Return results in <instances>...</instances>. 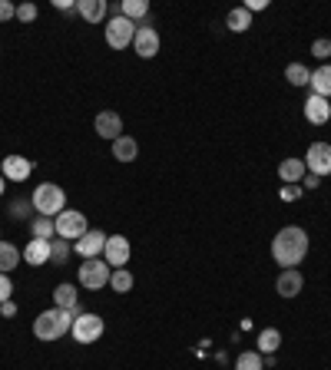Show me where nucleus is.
Returning <instances> with one entry per match:
<instances>
[{
  "label": "nucleus",
  "mask_w": 331,
  "mask_h": 370,
  "mask_svg": "<svg viewBox=\"0 0 331 370\" xmlns=\"http://www.w3.org/2000/svg\"><path fill=\"white\" fill-rule=\"evenodd\" d=\"M308 255V232L298 228V225H289L272 238V258L282 264V268H295L298 261Z\"/></svg>",
  "instance_id": "obj_1"
},
{
  "label": "nucleus",
  "mask_w": 331,
  "mask_h": 370,
  "mask_svg": "<svg viewBox=\"0 0 331 370\" xmlns=\"http://www.w3.org/2000/svg\"><path fill=\"white\" fill-rule=\"evenodd\" d=\"M73 311H63V308H50V311H43L37 314L33 321V337L37 341H60L70 328H73Z\"/></svg>",
  "instance_id": "obj_2"
},
{
  "label": "nucleus",
  "mask_w": 331,
  "mask_h": 370,
  "mask_svg": "<svg viewBox=\"0 0 331 370\" xmlns=\"http://www.w3.org/2000/svg\"><path fill=\"white\" fill-rule=\"evenodd\" d=\"M33 208L40 212V215H47V219H56L63 208H67V192L56 185V182H43V185H37L33 189Z\"/></svg>",
  "instance_id": "obj_3"
},
{
  "label": "nucleus",
  "mask_w": 331,
  "mask_h": 370,
  "mask_svg": "<svg viewBox=\"0 0 331 370\" xmlns=\"http://www.w3.org/2000/svg\"><path fill=\"white\" fill-rule=\"evenodd\" d=\"M110 274H113V268L103 258H86L80 264V285L86 291H99L110 285Z\"/></svg>",
  "instance_id": "obj_4"
},
{
  "label": "nucleus",
  "mask_w": 331,
  "mask_h": 370,
  "mask_svg": "<svg viewBox=\"0 0 331 370\" xmlns=\"http://www.w3.org/2000/svg\"><path fill=\"white\" fill-rule=\"evenodd\" d=\"M70 334H73V341H76V344L99 341V337H103V317L83 311V314L73 317V328H70Z\"/></svg>",
  "instance_id": "obj_5"
},
{
  "label": "nucleus",
  "mask_w": 331,
  "mask_h": 370,
  "mask_svg": "<svg viewBox=\"0 0 331 370\" xmlns=\"http://www.w3.org/2000/svg\"><path fill=\"white\" fill-rule=\"evenodd\" d=\"M54 221H56V235H60V238H73V242H76V238H83V235L90 232V228H86V215H83V212H73V208H63Z\"/></svg>",
  "instance_id": "obj_6"
},
{
  "label": "nucleus",
  "mask_w": 331,
  "mask_h": 370,
  "mask_svg": "<svg viewBox=\"0 0 331 370\" xmlns=\"http://www.w3.org/2000/svg\"><path fill=\"white\" fill-rule=\"evenodd\" d=\"M136 37V24L133 20H126V17H113L110 24H106V43H110L113 50H126L129 43Z\"/></svg>",
  "instance_id": "obj_7"
},
{
  "label": "nucleus",
  "mask_w": 331,
  "mask_h": 370,
  "mask_svg": "<svg viewBox=\"0 0 331 370\" xmlns=\"http://www.w3.org/2000/svg\"><path fill=\"white\" fill-rule=\"evenodd\" d=\"M305 169L312 176H331V146L328 142H312L308 152H305Z\"/></svg>",
  "instance_id": "obj_8"
},
{
  "label": "nucleus",
  "mask_w": 331,
  "mask_h": 370,
  "mask_svg": "<svg viewBox=\"0 0 331 370\" xmlns=\"http://www.w3.org/2000/svg\"><path fill=\"white\" fill-rule=\"evenodd\" d=\"M106 238H110V235H103L99 228H90L83 238H76V242H73V251H76V255H83V261L97 258V255H103V248H106Z\"/></svg>",
  "instance_id": "obj_9"
},
{
  "label": "nucleus",
  "mask_w": 331,
  "mask_h": 370,
  "mask_svg": "<svg viewBox=\"0 0 331 370\" xmlns=\"http://www.w3.org/2000/svg\"><path fill=\"white\" fill-rule=\"evenodd\" d=\"M129 242H126L123 235H113V238H106V248H103V261L106 264H113V271L116 268H123L126 261H129Z\"/></svg>",
  "instance_id": "obj_10"
},
{
  "label": "nucleus",
  "mask_w": 331,
  "mask_h": 370,
  "mask_svg": "<svg viewBox=\"0 0 331 370\" xmlns=\"http://www.w3.org/2000/svg\"><path fill=\"white\" fill-rule=\"evenodd\" d=\"M133 50H136L143 60H152L159 53V33L152 27H136V37H133Z\"/></svg>",
  "instance_id": "obj_11"
},
{
  "label": "nucleus",
  "mask_w": 331,
  "mask_h": 370,
  "mask_svg": "<svg viewBox=\"0 0 331 370\" xmlns=\"http://www.w3.org/2000/svg\"><path fill=\"white\" fill-rule=\"evenodd\" d=\"M30 172H33V162L24 159V155H7V159L0 162V176L10 178V182H24Z\"/></svg>",
  "instance_id": "obj_12"
},
{
  "label": "nucleus",
  "mask_w": 331,
  "mask_h": 370,
  "mask_svg": "<svg viewBox=\"0 0 331 370\" xmlns=\"http://www.w3.org/2000/svg\"><path fill=\"white\" fill-rule=\"evenodd\" d=\"M305 119L315 126H325L331 119V103L325 96H315V93H312V96L305 99Z\"/></svg>",
  "instance_id": "obj_13"
},
{
  "label": "nucleus",
  "mask_w": 331,
  "mask_h": 370,
  "mask_svg": "<svg viewBox=\"0 0 331 370\" xmlns=\"http://www.w3.org/2000/svg\"><path fill=\"white\" fill-rule=\"evenodd\" d=\"M302 288H305L302 271H295V268H285V271L278 274L275 291L282 294V298H298V291H302Z\"/></svg>",
  "instance_id": "obj_14"
},
{
  "label": "nucleus",
  "mask_w": 331,
  "mask_h": 370,
  "mask_svg": "<svg viewBox=\"0 0 331 370\" xmlns=\"http://www.w3.org/2000/svg\"><path fill=\"white\" fill-rule=\"evenodd\" d=\"M97 133L103 139H110V142H116V139L123 136V119H120V112H99L97 116Z\"/></svg>",
  "instance_id": "obj_15"
},
{
  "label": "nucleus",
  "mask_w": 331,
  "mask_h": 370,
  "mask_svg": "<svg viewBox=\"0 0 331 370\" xmlns=\"http://www.w3.org/2000/svg\"><path fill=\"white\" fill-rule=\"evenodd\" d=\"M54 304L63 308V311H73V314H83L80 311V291L73 285H56L54 288Z\"/></svg>",
  "instance_id": "obj_16"
},
{
  "label": "nucleus",
  "mask_w": 331,
  "mask_h": 370,
  "mask_svg": "<svg viewBox=\"0 0 331 370\" xmlns=\"http://www.w3.org/2000/svg\"><path fill=\"white\" fill-rule=\"evenodd\" d=\"M305 176H308L305 159H285V162L278 165V178H282V182H289V185H298Z\"/></svg>",
  "instance_id": "obj_17"
},
{
  "label": "nucleus",
  "mask_w": 331,
  "mask_h": 370,
  "mask_svg": "<svg viewBox=\"0 0 331 370\" xmlns=\"http://www.w3.org/2000/svg\"><path fill=\"white\" fill-rule=\"evenodd\" d=\"M24 261H27V264H47V261H50V242L30 238L27 248H24Z\"/></svg>",
  "instance_id": "obj_18"
},
{
  "label": "nucleus",
  "mask_w": 331,
  "mask_h": 370,
  "mask_svg": "<svg viewBox=\"0 0 331 370\" xmlns=\"http://www.w3.org/2000/svg\"><path fill=\"white\" fill-rule=\"evenodd\" d=\"M136 155H139V142H136V139L120 136L116 142H113V159H116V162H133Z\"/></svg>",
  "instance_id": "obj_19"
},
{
  "label": "nucleus",
  "mask_w": 331,
  "mask_h": 370,
  "mask_svg": "<svg viewBox=\"0 0 331 370\" xmlns=\"http://www.w3.org/2000/svg\"><path fill=\"white\" fill-rule=\"evenodd\" d=\"M308 86H312V93H315V96H325V99H328L331 96V63L318 67L315 73H312V83H308Z\"/></svg>",
  "instance_id": "obj_20"
},
{
  "label": "nucleus",
  "mask_w": 331,
  "mask_h": 370,
  "mask_svg": "<svg viewBox=\"0 0 331 370\" xmlns=\"http://www.w3.org/2000/svg\"><path fill=\"white\" fill-rule=\"evenodd\" d=\"M76 10H80V17L86 24H99L106 17V0H80Z\"/></svg>",
  "instance_id": "obj_21"
},
{
  "label": "nucleus",
  "mask_w": 331,
  "mask_h": 370,
  "mask_svg": "<svg viewBox=\"0 0 331 370\" xmlns=\"http://www.w3.org/2000/svg\"><path fill=\"white\" fill-rule=\"evenodd\" d=\"M20 258H24L20 248L10 245V242H0V274H10L20 264Z\"/></svg>",
  "instance_id": "obj_22"
},
{
  "label": "nucleus",
  "mask_w": 331,
  "mask_h": 370,
  "mask_svg": "<svg viewBox=\"0 0 331 370\" xmlns=\"http://www.w3.org/2000/svg\"><path fill=\"white\" fill-rule=\"evenodd\" d=\"M225 27L232 30V33H245V30L252 27V14H248L245 7H235V10H229V17H225Z\"/></svg>",
  "instance_id": "obj_23"
},
{
  "label": "nucleus",
  "mask_w": 331,
  "mask_h": 370,
  "mask_svg": "<svg viewBox=\"0 0 331 370\" xmlns=\"http://www.w3.org/2000/svg\"><path fill=\"white\" fill-rule=\"evenodd\" d=\"M146 14H150V3H146V0H123V3H120V17L133 20V24L143 20Z\"/></svg>",
  "instance_id": "obj_24"
},
{
  "label": "nucleus",
  "mask_w": 331,
  "mask_h": 370,
  "mask_svg": "<svg viewBox=\"0 0 331 370\" xmlns=\"http://www.w3.org/2000/svg\"><path fill=\"white\" fill-rule=\"evenodd\" d=\"M30 235H33V238H43V242H54L56 221H54V219H47V215H40V219L30 221Z\"/></svg>",
  "instance_id": "obj_25"
},
{
  "label": "nucleus",
  "mask_w": 331,
  "mask_h": 370,
  "mask_svg": "<svg viewBox=\"0 0 331 370\" xmlns=\"http://www.w3.org/2000/svg\"><path fill=\"white\" fill-rule=\"evenodd\" d=\"M285 80H289L291 86H308V83H312V69L302 67V63H289V67H285Z\"/></svg>",
  "instance_id": "obj_26"
},
{
  "label": "nucleus",
  "mask_w": 331,
  "mask_h": 370,
  "mask_svg": "<svg viewBox=\"0 0 331 370\" xmlns=\"http://www.w3.org/2000/svg\"><path fill=\"white\" fill-rule=\"evenodd\" d=\"M278 344H282V334H278L275 328L259 330V351H262V354H275Z\"/></svg>",
  "instance_id": "obj_27"
},
{
  "label": "nucleus",
  "mask_w": 331,
  "mask_h": 370,
  "mask_svg": "<svg viewBox=\"0 0 331 370\" xmlns=\"http://www.w3.org/2000/svg\"><path fill=\"white\" fill-rule=\"evenodd\" d=\"M110 288L116 291V294H126V291H133V274L126 271V268H116V271L110 274Z\"/></svg>",
  "instance_id": "obj_28"
},
{
  "label": "nucleus",
  "mask_w": 331,
  "mask_h": 370,
  "mask_svg": "<svg viewBox=\"0 0 331 370\" xmlns=\"http://www.w3.org/2000/svg\"><path fill=\"white\" fill-rule=\"evenodd\" d=\"M235 370H265L262 354H255V351H245V354H239V360H235Z\"/></svg>",
  "instance_id": "obj_29"
},
{
  "label": "nucleus",
  "mask_w": 331,
  "mask_h": 370,
  "mask_svg": "<svg viewBox=\"0 0 331 370\" xmlns=\"http://www.w3.org/2000/svg\"><path fill=\"white\" fill-rule=\"evenodd\" d=\"M70 251H73V245H70L67 238H54L50 242V261H67Z\"/></svg>",
  "instance_id": "obj_30"
},
{
  "label": "nucleus",
  "mask_w": 331,
  "mask_h": 370,
  "mask_svg": "<svg viewBox=\"0 0 331 370\" xmlns=\"http://www.w3.org/2000/svg\"><path fill=\"white\" fill-rule=\"evenodd\" d=\"M17 20H24V24L37 20V3H20L17 7Z\"/></svg>",
  "instance_id": "obj_31"
},
{
  "label": "nucleus",
  "mask_w": 331,
  "mask_h": 370,
  "mask_svg": "<svg viewBox=\"0 0 331 370\" xmlns=\"http://www.w3.org/2000/svg\"><path fill=\"white\" fill-rule=\"evenodd\" d=\"M312 56L328 60V56H331V40H315V43H312Z\"/></svg>",
  "instance_id": "obj_32"
},
{
  "label": "nucleus",
  "mask_w": 331,
  "mask_h": 370,
  "mask_svg": "<svg viewBox=\"0 0 331 370\" xmlns=\"http://www.w3.org/2000/svg\"><path fill=\"white\" fill-rule=\"evenodd\" d=\"M10 291H14V285H10V274H0V304L10 301Z\"/></svg>",
  "instance_id": "obj_33"
},
{
  "label": "nucleus",
  "mask_w": 331,
  "mask_h": 370,
  "mask_svg": "<svg viewBox=\"0 0 331 370\" xmlns=\"http://www.w3.org/2000/svg\"><path fill=\"white\" fill-rule=\"evenodd\" d=\"M10 17H17V7L10 3V0H0V24L10 20Z\"/></svg>",
  "instance_id": "obj_34"
},
{
  "label": "nucleus",
  "mask_w": 331,
  "mask_h": 370,
  "mask_svg": "<svg viewBox=\"0 0 331 370\" xmlns=\"http://www.w3.org/2000/svg\"><path fill=\"white\" fill-rule=\"evenodd\" d=\"M298 195H302V189H298V185H285V189H282V199H285V202L298 199Z\"/></svg>",
  "instance_id": "obj_35"
},
{
  "label": "nucleus",
  "mask_w": 331,
  "mask_h": 370,
  "mask_svg": "<svg viewBox=\"0 0 331 370\" xmlns=\"http://www.w3.org/2000/svg\"><path fill=\"white\" fill-rule=\"evenodd\" d=\"M265 7H268L265 0H245V10H248V14H255V10H265Z\"/></svg>",
  "instance_id": "obj_36"
},
{
  "label": "nucleus",
  "mask_w": 331,
  "mask_h": 370,
  "mask_svg": "<svg viewBox=\"0 0 331 370\" xmlns=\"http://www.w3.org/2000/svg\"><path fill=\"white\" fill-rule=\"evenodd\" d=\"M0 314H3V317H14L17 314V304L14 301H3V304H0Z\"/></svg>",
  "instance_id": "obj_37"
},
{
  "label": "nucleus",
  "mask_w": 331,
  "mask_h": 370,
  "mask_svg": "<svg viewBox=\"0 0 331 370\" xmlns=\"http://www.w3.org/2000/svg\"><path fill=\"white\" fill-rule=\"evenodd\" d=\"M318 182H321V178H318V176H312V172H308V176L302 178V185H305V189H318Z\"/></svg>",
  "instance_id": "obj_38"
},
{
  "label": "nucleus",
  "mask_w": 331,
  "mask_h": 370,
  "mask_svg": "<svg viewBox=\"0 0 331 370\" xmlns=\"http://www.w3.org/2000/svg\"><path fill=\"white\" fill-rule=\"evenodd\" d=\"M27 205H33V202H17V205H14V215H17V219H24V215H27Z\"/></svg>",
  "instance_id": "obj_39"
},
{
  "label": "nucleus",
  "mask_w": 331,
  "mask_h": 370,
  "mask_svg": "<svg viewBox=\"0 0 331 370\" xmlns=\"http://www.w3.org/2000/svg\"><path fill=\"white\" fill-rule=\"evenodd\" d=\"M54 7H56V10H73L76 3H70V0H54Z\"/></svg>",
  "instance_id": "obj_40"
},
{
  "label": "nucleus",
  "mask_w": 331,
  "mask_h": 370,
  "mask_svg": "<svg viewBox=\"0 0 331 370\" xmlns=\"http://www.w3.org/2000/svg\"><path fill=\"white\" fill-rule=\"evenodd\" d=\"M3 189H7V178L0 176V195H3Z\"/></svg>",
  "instance_id": "obj_41"
}]
</instances>
